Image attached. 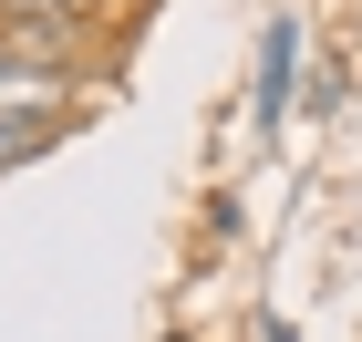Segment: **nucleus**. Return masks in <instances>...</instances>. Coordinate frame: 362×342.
<instances>
[{"mask_svg":"<svg viewBox=\"0 0 362 342\" xmlns=\"http://www.w3.org/2000/svg\"><path fill=\"white\" fill-rule=\"evenodd\" d=\"M290 62H300V21H269L259 31V125L290 114Z\"/></svg>","mask_w":362,"mask_h":342,"instance_id":"obj_1","label":"nucleus"},{"mask_svg":"<svg viewBox=\"0 0 362 342\" xmlns=\"http://www.w3.org/2000/svg\"><path fill=\"white\" fill-rule=\"evenodd\" d=\"M0 62H11V52H0Z\"/></svg>","mask_w":362,"mask_h":342,"instance_id":"obj_2","label":"nucleus"}]
</instances>
